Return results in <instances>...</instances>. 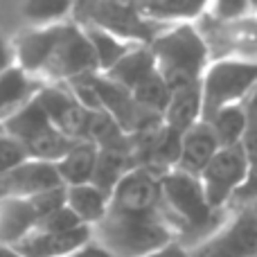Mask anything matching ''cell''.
Segmentation results:
<instances>
[{
    "mask_svg": "<svg viewBox=\"0 0 257 257\" xmlns=\"http://www.w3.org/2000/svg\"><path fill=\"white\" fill-rule=\"evenodd\" d=\"M108 203H111V194H106L93 183L66 187V208L88 228H95L106 217Z\"/></svg>",
    "mask_w": 257,
    "mask_h": 257,
    "instance_id": "cell-16",
    "label": "cell"
},
{
    "mask_svg": "<svg viewBox=\"0 0 257 257\" xmlns=\"http://www.w3.org/2000/svg\"><path fill=\"white\" fill-rule=\"evenodd\" d=\"M160 194L176 241L187 250L217 232L232 212L212 208L199 178L178 169L160 176Z\"/></svg>",
    "mask_w": 257,
    "mask_h": 257,
    "instance_id": "cell-3",
    "label": "cell"
},
{
    "mask_svg": "<svg viewBox=\"0 0 257 257\" xmlns=\"http://www.w3.org/2000/svg\"><path fill=\"white\" fill-rule=\"evenodd\" d=\"M250 172V163L241 145L219 149L212 163L199 176L210 205L217 210H232V201L244 187Z\"/></svg>",
    "mask_w": 257,
    "mask_h": 257,
    "instance_id": "cell-7",
    "label": "cell"
},
{
    "mask_svg": "<svg viewBox=\"0 0 257 257\" xmlns=\"http://www.w3.org/2000/svg\"><path fill=\"white\" fill-rule=\"evenodd\" d=\"M138 7L149 21L163 27L199 23L208 12L205 3H138Z\"/></svg>",
    "mask_w": 257,
    "mask_h": 257,
    "instance_id": "cell-19",
    "label": "cell"
},
{
    "mask_svg": "<svg viewBox=\"0 0 257 257\" xmlns=\"http://www.w3.org/2000/svg\"><path fill=\"white\" fill-rule=\"evenodd\" d=\"M257 12L255 5L244 3V0H232V3H214L208 5V12L205 16H210L212 21L223 23V25H230V23H241V21H248L250 16Z\"/></svg>",
    "mask_w": 257,
    "mask_h": 257,
    "instance_id": "cell-24",
    "label": "cell"
},
{
    "mask_svg": "<svg viewBox=\"0 0 257 257\" xmlns=\"http://www.w3.org/2000/svg\"><path fill=\"white\" fill-rule=\"evenodd\" d=\"M192 257H257V219L235 208L217 232L190 248Z\"/></svg>",
    "mask_w": 257,
    "mask_h": 257,
    "instance_id": "cell-8",
    "label": "cell"
},
{
    "mask_svg": "<svg viewBox=\"0 0 257 257\" xmlns=\"http://www.w3.org/2000/svg\"><path fill=\"white\" fill-rule=\"evenodd\" d=\"M253 201H257V167H250L244 187H241L239 194L232 201V210L241 208V205H246V203H253Z\"/></svg>",
    "mask_w": 257,
    "mask_h": 257,
    "instance_id": "cell-27",
    "label": "cell"
},
{
    "mask_svg": "<svg viewBox=\"0 0 257 257\" xmlns=\"http://www.w3.org/2000/svg\"><path fill=\"white\" fill-rule=\"evenodd\" d=\"M36 102L54 126L72 140H90L93 111L81 106L66 84H48L41 88Z\"/></svg>",
    "mask_w": 257,
    "mask_h": 257,
    "instance_id": "cell-9",
    "label": "cell"
},
{
    "mask_svg": "<svg viewBox=\"0 0 257 257\" xmlns=\"http://www.w3.org/2000/svg\"><path fill=\"white\" fill-rule=\"evenodd\" d=\"M93 239L115 257H145L176 241L160 194V176L136 167L117 183L106 217L93 228Z\"/></svg>",
    "mask_w": 257,
    "mask_h": 257,
    "instance_id": "cell-1",
    "label": "cell"
},
{
    "mask_svg": "<svg viewBox=\"0 0 257 257\" xmlns=\"http://www.w3.org/2000/svg\"><path fill=\"white\" fill-rule=\"evenodd\" d=\"M72 21L93 25L131 45H151L167 27L149 21L138 5L128 3H75Z\"/></svg>",
    "mask_w": 257,
    "mask_h": 257,
    "instance_id": "cell-6",
    "label": "cell"
},
{
    "mask_svg": "<svg viewBox=\"0 0 257 257\" xmlns=\"http://www.w3.org/2000/svg\"><path fill=\"white\" fill-rule=\"evenodd\" d=\"M201 120H203V93H201V84L183 86V88L172 90L169 104L163 113V124L183 136L194 124H199Z\"/></svg>",
    "mask_w": 257,
    "mask_h": 257,
    "instance_id": "cell-14",
    "label": "cell"
},
{
    "mask_svg": "<svg viewBox=\"0 0 257 257\" xmlns=\"http://www.w3.org/2000/svg\"><path fill=\"white\" fill-rule=\"evenodd\" d=\"M43 84L25 72L21 66H12L0 75V124L12 120L27 104L36 99Z\"/></svg>",
    "mask_w": 257,
    "mask_h": 257,
    "instance_id": "cell-12",
    "label": "cell"
},
{
    "mask_svg": "<svg viewBox=\"0 0 257 257\" xmlns=\"http://www.w3.org/2000/svg\"><path fill=\"white\" fill-rule=\"evenodd\" d=\"M156 72H158V68H156V59L149 45H133L122 61H117L111 70L102 72V75H106L117 86L133 93L138 86H142L147 79H151Z\"/></svg>",
    "mask_w": 257,
    "mask_h": 257,
    "instance_id": "cell-15",
    "label": "cell"
},
{
    "mask_svg": "<svg viewBox=\"0 0 257 257\" xmlns=\"http://www.w3.org/2000/svg\"><path fill=\"white\" fill-rule=\"evenodd\" d=\"M212 126L214 136L219 140V147H237L244 142V136L250 126V117H248V108L244 104H235V106H226L219 113H214L210 120H205Z\"/></svg>",
    "mask_w": 257,
    "mask_h": 257,
    "instance_id": "cell-18",
    "label": "cell"
},
{
    "mask_svg": "<svg viewBox=\"0 0 257 257\" xmlns=\"http://www.w3.org/2000/svg\"><path fill=\"white\" fill-rule=\"evenodd\" d=\"M241 147L246 151V158H248L250 167H257V124H253V122H250L248 131H246Z\"/></svg>",
    "mask_w": 257,
    "mask_h": 257,
    "instance_id": "cell-29",
    "label": "cell"
},
{
    "mask_svg": "<svg viewBox=\"0 0 257 257\" xmlns=\"http://www.w3.org/2000/svg\"><path fill=\"white\" fill-rule=\"evenodd\" d=\"M241 208L244 210H248L250 214H253V217L257 219V201H253V203H246V205H241Z\"/></svg>",
    "mask_w": 257,
    "mask_h": 257,
    "instance_id": "cell-33",
    "label": "cell"
},
{
    "mask_svg": "<svg viewBox=\"0 0 257 257\" xmlns=\"http://www.w3.org/2000/svg\"><path fill=\"white\" fill-rule=\"evenodd\" d=\"M0 136H5V126L3 124H0Z\"/></svg>",
    "mask_w": 257,
    "mask_h": 257,
    "instance_id": "cell-34",
    "label": "cell"
},
{
    "mask_svg": "<svg viewBox=\"0 0 257 257\" xmlns=\"http://www.w3.org/2000/svg\"><path fill=\"white\" fill-rule=\"evenodd\" d=\"M16 66L43 86L70 84L99 72L97 59L79 23L63 21L48 27H30L12 41Z\"/></svg>",
    "mask_w": 257,
    "mask_h": 257,
    "instance_id": "cell-2",
    "label": "cell"
},
{
    "mask_svg": "<svg viewBox=\"0 0 257 257\" xmlns=\"http://www.w3.org/2000/svg\"><path fill=\"white\" fill-rule=\"evenodd\" d=\"M145 257H192V255H190V250H187L183 244H178V241H172V244L163 246V248L154 250V253H149V255H145Z\"/></svg>",
    "mask_w": 257,
    "mask_h": 257,
    "instance_id": "cell-30",
    "label": "cell"
},
{
    "mask_svg": "<svg viewBox=\"0 0 257 257\" xmlns=\"http://www.w3.org/2000/svg\"><path fill=\"white\" fill-rule=\"evenodd\" d=\"M12 66H16V54H14V45L9 41L0 39V75L7 72Z\"/></svg>",
    "mask_w": 257,
    "mask_h": 257,
    "instance_id": "cell-31",
    "label": "cell"
},
{
    "mask_svg": "<svg viewBox=\"0 0 257 257\" xmlns=\"http://www.w3.org/2000/svg\"><path fill=\"white\" fill-rule=\"evenodd\" d=\"M131 169H136V160H133L131 151L99 149L93 185H97L99 190H104L106 194H113L117 183H120Z\"/></svg>",
    "mask_w": 257,
    "mask_h": 257,
    "instance_id": "cell-20",
    "label": "cell"
},
{
    "mask_svg": "<svg viewBox=\"0 0 257 257\" xmlns=\"http://www.w3.org/2000/svg\"><path fill=\"white\" fill-rule=\"evenodd\" d=\"M0 257H23L21 253H18L14 246H5V244H0Z\"/></svg>",
    "mask_w": 257,
    "mask_h": 257,
    "instance_id": "cell-32",
    "label": "cell"
},
{
    "mask_svg": "<svg viewBox=\"0 0 257 257\" xmlns=\"http://www.w3.org/2000/svg\"><path fill=\"white\" fill-rule=\"evenodd\" d=\"M97 156L99 149L90 140H79L61 160L57 163L59 178L66 187L86 185L93 183L95 167H97Z\"/></svg>",
    "mask_w": 257,
    "mask_h": 257,
    "instance_id": "cell-17",
    "label": "cell"
},
{
    "mask_svg": "<svg viewBox=\"0 0 257 257\" xmlns=\"http://www.w3.org/2000/svg\"><path fill=\"white\" fill-rule=\"evenodd\" d=\"M90 41V48L95 52V59H97V66H99V72H108L117 61L124 59V54L133 48L131 43L126 41H120L117 36L108 34V32L99 30V27H93V25H81Z\"/></svg>",
    "mask_w": 257,
    "mask_h": 257,
    "instance_id": "cell-21",
    "label": "cell"
},
{
    "mask_svg": "<svg viewBox=\"0 0 257 257\" xmlns=\"http://www.w3.org/2000/svg\"><path fill=\"white\" fill-rule=\"evenodd\" d=\"M131 95L136 97V102L140 104V106H145L147 111L163 117L165 108H167V104H169V97H172V88H169L167 81L160 77V72H156L151 79H147L142 86H138Z\"/></svg>",
    "mask_w": 257,
    "mask_h": 257,
    "instance_id": "cell-22",
    "label": "cell"
},
{
    "mask_svg": "<svg viewBox=\"0 0 257 257\" xmlns=\"http://www.w3.org/2000/svg\"><path fill=\"white\" fill-rule=\"evenodd\" d=\"M149 48L160 77L172 90L201 84L208 66L212 63L210 45L196 23L167 27Z\"/></svg>",
    "mask_w": 257,
    "mask_h": 257,
    "instance_id": "cell-4",
    "label": "cell"
},
{
    "mask_svg": "<svg viewBox=\"0 0 257 257\" xmlns=\"http://www.w3.org/2000/svg\"><path fill=\"white\" fill-rule=\"evenodd\" d=\"M41 214L30 199L0 201V244L16 246L39 226Z\"/></svg>",
    "mask_w": 257,
    "mask_h": 257,
    "instance_id": "cell-13",
    "label": "cell"
},
{
    "mask_svg": "<svg viewBox=\"0 0 257 257\" xmlns=\"http://www.w3.org/2000/svg\"><path fill=\"white\" fill-rule=\"evenodd\" d=\"M257 90V59L255 57H221L212 59L203 79V120L226 106L244 104Z\"/></svg>",
    "mask_w": 257,
    "mask_h": 257,
    "instance_id": "cell-5",
    "label": "cell"
},
{
    "mask_svg": "<svg viewBox=\"0 0 257 257\" xmlns=\"http://www.w3.org/2000/svg\"><path fill=\"white\" fill-rule=\"evenodd\" d=\"M219 140L214 136L212 126L205 120L194 124L190 131L183 133L181 138V156H178V172H185L190 176L199 178L203 169L212 163V158L219 154Z\"/></svg>",
    "mask_w": 257,
    "mask_h": 257,
    "instance_id": "cell-11",
    "label": "cell"
},
{
    "mask_svg": "<svg viewBox=\"0 0 257 257\" xmlns=\"http://www.w3.org/2000/svg\"><path fill=\"white\" fill-rule=\"evenodd\" d=\"M68 257H115V255H113L104 244H99L97 239H93V237H90L84 246H79L75 253L68 255Z\"/></svg>",
    "mask_w": 257,
    "mask_h": 257,
    "instance_id": "cell-28",
    "label": "cell"
},
{
    "mask_svg": "<svg viewBox=\"0 0 257 257\" xmlns=\"http://www.w3.org/2000/svg\"><path fill=\"white\" fill-rule=\"evenodd\" d=\"M72 7H75V3H30L25 5L23 14L34 23V27H48L70 21Z\"/></svg>",
    "mask_w": 257,
    "mask_h": 257,
    "instance_id": "cell-23",
    "label": "cell"
},
{
    "mask_svg": "<svg viewBox=\"0 0 257 257\" xmlns=\"http://www.w3.org/2000/svg\"><path fill=\"white\" fill-rule=\"evenodd\" d=\"M93 237V228L79 226L75 230H45L36 226L14 248L23 257H68Z\"/></svg>",
    "mask_w": 257,
    "mask_h": 257,
    "instance_id": "cell-10",
    "label": "cell"
},
{
    "mask_svg": "<svg viewBox=\"0 0 257 257\" xmlns=\"http://www.w3.org/2000/svg\"><path fill=\"white\" fill-rule=\"evenodd\" d=\"M25 160L30 158H27V151L23 149L21 142L9 138L7 133L0 136V176H5L7 172H12L14 167H18Z\"/></svg>",
    "mask_w": 257,
    "mask_h": 257,
    "instance_id": "cell-25",
    "label": "cell"
},
{
    "mask_svg": "<svg viewBox=\"0 0 257 257\" xmlns=\"http://www.w3.org/2000/svg\"><path fill=\"white\" fill-rule=\"evenodd\" d=\"M32 203L34 208L39 210L41 219L48 217V214L57 212V210H63L66 208V187H54V190H48L43 194H36L32 196Z\"/></svg>",
    "mask_w": 257,
    "mask_h": 257,
    "instance_id": "cell-26",
    "label": "cell"
}]
</instances>
